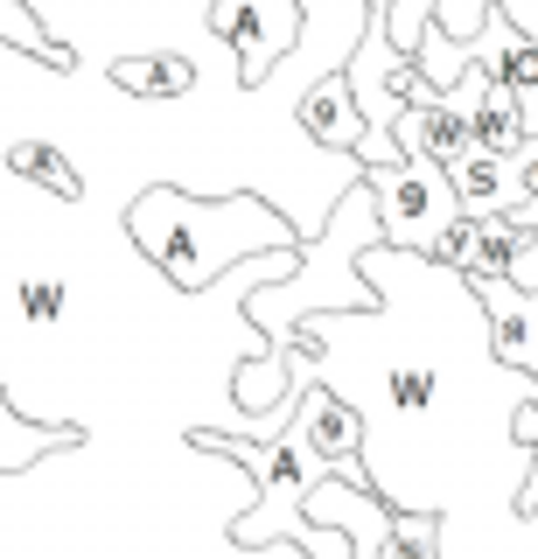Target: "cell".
I'll use <instances>...</instances> for the list:
<instances>
[{
	"label": "cell",
	"instance_id": "6",
	"mask_svg": "<svg viewBox=\"0 0 538 559\" xmlns=\"http://www.w3.org/2000/svg\"><path fill=\"white\" fill-rule=\"evenodd\" d=\"M462 287L476 294L490 357L538 384V287H517V280H462Z\"/></svg>",
	"mask_w": 538,
	"mask_h": 559
},
{
	"label": "cell",
	"instance_id": "20",
	"mask_svg": "<svg viewBox=\"0 0 538 559\" xmlns=\"http://www.w3.org/2000/svg\"><path fill=\"white\" fill-rule=\"evenodd\" d=\"M517 182H525V203H538V140L517 154Z\"/></svg>",
	"mask_w": 538,
	"mask_h": 559
},
{
	"label": "cell",
	"instance_id": "2",
	"mask_svg": "<svg viewBox=\"0 0 538 559\" xmlns=\"http://www.w3.org/2000/svg\"><path fill=\"white\" fill-rule=\"evenodd\" d=\"M378 245V197L371 182H350L328 210V224H315V238H301V266L287 280L246 287V322L266 336V349L280 357L294 343V329L315 314H363L378 308V287L363 280V252Z\"/></svg>",
	"mask_w": 538,
	"mask_h": 559
},
{
	"label": "cell",
	"instance_id": "19",
	"mask_svg": "<svg viewBox=\"0 0 538 559\" xmlns=\"http://www.w3.org/2000/svg\"><path fill=\"white\" fill-rule=\"evenodd\" d=\"M482 14H490V0H433V14H427V22L441 28L447 43H476Z\"/></svg>",
	"mask_w": 538,
	"mask_h": 559
},
{
	"label": "cell",
	"instance_id": "21",
	"mask_svg": "<svg viewBox=\"0 0 538 559\" xmlns=\"http://www.w3.org/2000/svg\"><path fill=\"white\" fill-rule=\"evenodd\" d=\"M497 8H503V14H511V22H517V28H525V35H538V0H497Z\"/></svg>",
	"mask_w": 538,
	"mask_h": 559
},
{
	"label": "cell",
	"instance_id": "17",
	"mask_svg": "<svg viewBox=\"0 0 538 559\" xmlns=\"http://www.w3.org/2000/svg\"><path fill=\"white\" fill-rule=\"evenodd\" d=\"M413 63H420V78L433 84V92H447V84H455L462 70H468V43H447V35L427 22V28H420V43H413Z\"/></svg>",
	"mask_w": 538,
	"mask_h": 559
},
{
	"label": "cell",
	"instance_id": "9",
	"mask_svg": "<svg viewBox=\"0 0 538 559\" xmlns=\"http://www.w3.org/2000/svg\"><path fill=\"white\" fill-rule=\"evenodd\" d=\"M301 133L315 140V147H336V154H350V162H357V147H363V112H357L350 84H343V70H328V78H315V84L301 92Z\"/></svg>",
	"mask_w": 538,
	"mask_h": 559
},
{
	"label": "cell",
	"instance_id": "8",
	"mask_svg": "<svg viewBox=\"0 0 538 559\" xmlns=\"http://www.w3.org/2000/svg\"><path fill=\"white\" fill-rule=\"evenodd\" d=\"M468 133H476V154H497V162H517V154L538 140V105H525L503 84H482L476 112H468Z\"/></svg>",
	"mask_w": 538,
	"mask_h": 559
},
{
	"label": "cell",
	"instance_id": "4",
	"mask_svg": "<svg viewBox=\"0 0 538 559\" xmlns=\"http://www.w3.org/2000/svg\"><path fill=\"white\" fill-rule=\"evenodd\" d=\"M211 35L238 57V84H266L280 57H294L308 35V0H217Z\"/></svg>",
	"mask_w": 538,
	"mask_h": 559
},
{
	"label": "cell",
	"instance_id": "7",
	"mask_svg": "<svg viewBox=\"0 0 538 559\" xmlns=\"http://www.w3.org/2000/svg\"><path fill=\"white\" fill-rule=\"evenodd\" d=\"M468 63H476L490 84H503V92H517L525 105H538V35H525L497 0H490V14H482L476 43H468Z\"/></svg>",
	"mask_w": 538,
	"mask_h": 559
},
{
	"label": "cell",
	"instance_id": "5",
	"mask_svg": "<svg viewBox=\"0 0 538 559\" xmlns=\"http://www.w3.org/2000/svg\"><path fill=\"white\" fill-rule=\"evenodd\" d=\"M294 427L308 433V448H315L343 483L378 489V483H371V468H363V413H357L343 392H328V384L301 378V399H294Z\"/></svg>",
	"mask_w": 538,
	"mask_h": 559
},
{
	"label": "cell",
	"instance_id": "15",
	"mask_svg": "<svg viewBox=\"0 0 538 559\" xmlns=\"http://www.w3.org/2000/svg\"><path fill=\"white\" fill-rule=\"evenodd\" d=\"M378 559H447L441 552V511H392Z\"/></svg>",
	"mask_w": 538,
	"mask_h": 559
},
{
	"label": "cell",
	"instance_id": "12",
	"mask_svg": "<svg viewBox=\"0 0 538 559\" xmlns=\"http://www.w3.org/2000/svg\"><path fill=\"white\" fill-rule=\"evenodd\" d=\"M63 448H84V427H28V419L8 406V392H0V476L43 462V454H63Z\"/></svg>",
	"mask_w": 538,
	"mask_h": 559
},
{
	"label": "cell",
	"instance_id": "10",
	"mask_svg": "<svg viewBox=\"0 0 538 559\" xmlns=\"http://www.w3.org/2000/svg\"><path fill=\"white\" fill-rule=\"evenodd\" d=\"M462 217H503V210L525 203V182H517V162H497V154H468V162L447 175Z\"/></svg>",
	"mask_w": 538,
	"mask_h": 559
},
{
	"label": "cell",
	"instance_id": "13",
	"mask_svg": "<svg viewBox=\"0 0 538 559\" xmlns=\"http://www.w3.org/2000/svg\"><path fill=\"white\" fill-rule=\"evenodd\" d=\"M8 168L22 175V182L49 189L57 203H84V175H77V162L57 147V140H14V147H8Z\"/></svg>",
	"mask_w": 538,
	"mask_h": 559
},
{
	"label": "cell",
	"instance_id": "14",
	"mask_svg": "<svg viewBox=\"0 0 538 559\" xmlns=\"http://www.w3.org/2000/svg\"><path fill=\"white\" fill-rule=\"evenodd\" d=\"M0 49H28V57L49 63V70H71L77 63V49L57 43V35L36 22V8H28V0H0Z\"/></svg>",
	"mask_w": 538,
	"mask_h": 559
},
{
	"label": "cell",
	"instance_id": "1",
	"mask_svg": "<svg viewBox=\"0 0 538 559\" xmlns=\"http://www.w3.org/2000/svg\"><path fill=\"white\" fill-rule=\"evenodd\" d=\"M127 238L154 259V273L182 294H203L224 266L252 252L301 245V224H287L259 197H182L176 182H154L127 210Z\"/></svg>",
	"mask_w": 538,
	"mask_h": 559
},
{
	"label": "cell",
	"instance_id": "16",
	"mask_svg": "<svg viewBox=\"0 0 538 559\" xmlns=\"http://www.w3.org/2000/svg\"><path fill=\"white\" fill-rule=\"evenodd\" d=\"M517 266V238L503 217H476V238H468V266L455 280H511Z\"/></svg>",
	"mask_w": 538,
	"mask_h": 559
},
{
	"label": "cell",
	"instance_id": "18",
	"mask_svg": "<svg viewBox=\"0 0 538 559\" xmlns=\"http://www.w3.org/2000/svg\"><path fill=\"white\" fill-rule=\"evenodd\" d=\"M22 314H28V329H57L63 322V308H71V294H63V280H22Z\"/></svg>",
	"mask_w": 538,
	"mask_h": 559
},
{
	"label": "cell",
	"instance_id": "11",
	"mask_svg": "<svg viewBox=\"0 0 538 559\" xmlns=\"http://www.w3.org/2000/svg\"><path fill=\"white\" fill-rule=\"evenodd\" d=\"M112 84H119V92H133V98L168 105V98H189V92H196V63L176 57V49H147V57H112Z\"/></svg>",
	"mask_w": 538,
	"mask_h": 559
},
{
	"label": "cell",
	"instance_id": "3",
	"mask_svg": "<svg viewBox=\"0 0 538 559\" xmlns=\"http://www.w3.org/2000/svg\"><path fill=\"white\" fill-rule=\"evenodd\" d=\"M363 182H371V197H378V245H385V252H420L427 259V245L441 238V224L462 217L447 175L427 168V162L363 168Z\"/></svg>",
	"mask_w": 538,
	"mask_h": 559
}]
</instances>
